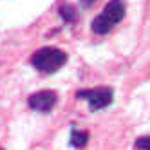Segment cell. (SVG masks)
Here are the masks:
<instances>
[{
	"label": "cell",
	"mask_w": 150,
	"mask_h": 150,
	"mask_svg": "<svg viewBox=\"0 0 150 150\" xmlns=\"http://www.w3.org/2000/svg\"><path fill=\"white\" fill-rule=\"evenodd\" d=\"M123 16H125V2L123 0H110L103 7V11L92 20L91 29L94 35H107L110 33L117 22H121Z\"/></svg>",
	"instance_id": "6da1fadb"
},
{
	"label": "cell",
	"mask_w": 150,
	"mask_h": 150,
	"mask_svg": "<svg viewBox=\"0 0 150 150\" xmlns=\"http://www.w3.org/2000/svg\"><path fill=\"white\" fill-rule=\"evenodd\" d=\"M67 63V54L56 47H42L31 56V65L44 74H52Z\"/></svg>",
	"instance_id": "7a4b0ae2"
},
{
	"label": "cell",
	"mask_w": 150,
	"mask_h": 150,
	"mask_svg": "<svg viewBox=\"0 0 150 150\" xmlns=\"http://www.w3.org/2000/svg\"><path fill=\"white\" fill-rule=\"evenodd\" d=\"M76 98H83L89 101L91 110H101L105 107H109L112 103L114 92L110 87H94V89H81L76 92Z\"/></svg>",
	"instance_id": "3957f363"
},
{
	"label": "cell",
	"mask_w": 150,
	"mask_h": 150,
	"mask_svg": "<svg viewBox=\"0 0 150 150\" xmlns=\"http://www.w3.org/2000/svg\"><path fill=\"white\" fill-rule=\"evenodd\" d=\"M58 101L54 91H38L27 98V105L36 112H51Z\"/></svg>",
	"instance_id": "277c9868"
},
{
	"label": "cell",
	"mask_w": 150,
	"mask_h": 150,
	"mask_svg": "<svg viewBox=\"0 0 150 150\" xmlns=\"http://www.w3.org/2000/svg\"><path fill=\"white\" fill-rule=\"evenodd\" d=\"M87 143H89V132L72 128V130H71V145L74 148H83Z\"/></svg>",
	"instance_id": "5b68a950"
},
{
	"label": "cell",
	"mask_w": 150,
	"mask_h": 150,
	"mask_svg": "<svg viewBox=\"0 0 150 150\" xmlns=\"http://www.w3.org/2000/svg\"><path fill=\"white\" fill-rule=\"evenodd\" d=\"M60 16L63 18V22H67V24H71V22H74V20L78 18V13H76V7H74L72 4H63L62 7H60Z\"/></svg>",
	"instance_id": "8992f818"
},
{
	"label": "cell",
	"mask_w": 150,
	"mask_h": 150,
	"mask_svg": "<svg viewBox=\"0 0 150 150\" xmlns=\"http://www.w3.org/2000/svg\"><path fill=\"white\" fill-rule=\"evenodd\" d=\"M136 148L139 150H150V136H143L136 139Z\"/></svg>",
	"instance_id": "52a82bcc"
},
{
	"label": "cell",
	"mask_w": 150,
	"mask_h": 150,
	"mask_svg": "<svg viewBox=\"0 0 150 150\" xmlns=\"http://www.w3.org/2000/svg\"><path fill=\"white\" fill-rule=\"evenodd\" d=\"M80 4H81V7L89 9V7H92V6L96 4V0H80Z\"/></svg>",
	"instance_id": "ba28073f"
},
{
	"label": "cell",
	"mask_w": 150,
	"mask_h": 150,
	"mask_svg": "<svg viewBox=\"0 0 150 150\" xmlns=\"http://www.w3.org/2000/svg\"><path fill=\"white\" fill-rule=\"evenodd\" d=\"M0 150H2V148H0Z\"/></svg>",
	"instance_id": "9c48e42d"
}]
</instances>
